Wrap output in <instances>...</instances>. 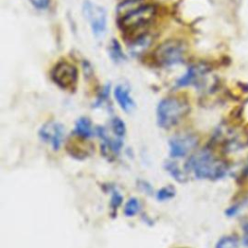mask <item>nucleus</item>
I'll return each mask as SVG.
<instances>
[{
    "label": "nucleus",
    "instance_id": "12",
    "mask_svg": "<svg viewBox=\"0 0 248 248\" xmlns=\"http://www.w3.org/2000/svg\"><path fill=\"white\" fill-rule=\"evenodd\" d=\"M108 51H109V55L113 61L119 63V62H122L123 60H125V55L123 54L122 48H121L119 43L115 39L111 40V42L109 44Z\"/></svg>",
    "mask_w": 248,
    "mask_h": 248
},
{
    "label": "nucleus",
    "instance_id": "13",
    "mask_svg": "<svg viewBox=\"0 0 248 248\" xmlns=\"http://www.w3.org/2000/svg\"><path fill=\"white\" fill-rule=\"evenodd\" d=\"M238 240L233 236L222 237L216 244V248H237Z\"/></svg>",
    "mask_w": 248,
    "mask_h": 248
},
{
    "label": "nucleus",
    "instance_id": "17",
    "mask_svg": "<svg viewBox=\"0 0 248 248\" xmlns=\"http://www.w3.org/2000/svg\"><path fill=\"white\" fill-rule=\"evenodd\" d=\"M30 2L32 3V5L34 7H36L37 9H46L48 7L49 4V0H30Z\"/></svg>",
    "mask_w": 248,
    "mask_h": 248
},
{
    "label": "nucleus",
    "instance_id": "14",
    "mask_svg": "<svg viewBox=\"0 0 248 248\" xmlns=\"http://www.w3.org/2000/svg\"><path fill=\"white\" fill-rule=\"evenodd\" d=\"M111 128L113 133L116 135L117 138L122 139L125 135V124L119 118H113L111 121Z\"/></svg>",
    "mask_w": 248,
    "mask_h": 248
},
{
    "label": "nucleus",
    "instance_id": "5",
    "mask_svg": "<svg viewBox=\"0 0 248 248\" xmlns=\"http://www.w3.org/2000/svg\"><path fill=\"white\" fill-rule=\"evenodd\" d=\"M83 14L88 20L93 34L96 37L104 35L107 26V14L106 11L90 1H85L83 4Z\"/></svg>",
    "mask_w": 248,
    "mask_h": 248
},
{
    "label": "nucleus",
    "instance_id": "8",
    "mask_svg": "<svg viewBox=\"0 0 248 248\" xmlns=\"http://www.w3.org/2000/svg\"><path fill=\"white\" fill-rule=\"evenodd\" d=\"M40 137L51 144L54 150H57L64 139V128L60 123L47 122L39 131Z\"/></svg>",
    "mask_w": 248,
    "mask_h": 248
},
{
    "label": "nucleus",
    "instance_id": "3",
    "mask_svg": "<svg viewBox=\"0 0 248 248\" xmlns=\"http://www.w3.org/2000/svg\"><path fill=\"white\" fill-rule=\"evenodd\" d=\"M188 111L187 104L177 98L170 97L162 100L157 108V123L169 129L175 125Z\"/></svg>",
    "mask_w": 248,
    "mask_h": 248
},
{
    "label": "nucleus",
    "instance_id": "16",
    "mask_svg": "<svg viewBox=\"0 0 248 248\" xmlns=\"http://www.w3.org/2000/svg\"><path fill=\"white\" fill-rule=\"evenodd\" d=\"M173 196H174V190L172 188H170V187H167V188L161 189L158 192V195H157L158 199L161 200V201L162 200H168V199H170V198H171Z\"/></svg>",
    "mask_w": 248,
    "mask_h": 248
},
{
    "label": "nucleus",
    "instance_id": "18",
    "mask_svg": "<svg viewBox=\"0 0 248 248\" xmlns=\"http://www.w3.org/2000/svg\"><path fill=\"white\" fill-rule=\"evenodd\" d=\"M120 202H121V196H119L117 193H114L113 196H112V201H111L112 207H113V208L117 207Z\"/></svg>",
    "mask_w": 248,
    "mask_h": 248
},
{
    "label": "nucleus",
    "instance_id": "9",
    "mask_svg": "<svg viewBox=\"0 0 248 248\" xmlns=\"http://www.w3.org/2000/svg\"><path fill=\"white\" fill-rule=\"evenodd\" d=\"M114 97L117 103L119 104L120 108L125 111H130L135 106L134 101L130 96L129 90L123 85H118L115 87Z\"/></svg>",
    "mask_w": 248,
    "mask_h": 248
},
{
    "label": "nucleus",
    "instance_id": "2",
    "mask_svg": "<svg viewBox=\"0 0 248 248\" xmlns=\"http://www.w3.org/2000/svg\"><path fill=\"white\" fill-rule=\"evenodd\" d=\"M187 166L201 179H218L226 173L227 170L225 163L215 158L208 150L196 153L189 160Z\"/></svg>",
    "mask_w": 248,
    "mask_h": 248
},
{
    "label": "nucleus",
    "instance_id": "10",
    "mask_svg": "<svg viewBox=\"0 0 248 248\" xmlns=\"http://www.w3.org/2000/svg\"><path fill=\"white\" fill-rule=\"evenodd\" d=\"M151 43V38L148 35H140L135 41L132 42L131 46H129V51L134 55H138L141 53L144 49L148 47Z\"/></svg>",
    "mask_w": 248,
    "mask_h": 248
},
{
    "label": "nucleus",
    "instance_id": "1",
    "mask_svg": "<svg viewBox=\"0 0 248 248\" xmlns=\"http://www.w3.org/2000/svg\"><path fill=\"white\" fill-rule=\"evenodd\" d=\"M141 0H126L117 10L119 25L125 31H135L149 24L155 16V8L143 5Z\"/></svg>",
    "mask_w": 248,
    "mask_h": 248
},
{
    "label": "nucleus",
    "instance_id": "11",
    "mask_svg": "<svg viewBox=\"0 0 248 248\" xmlns=\"http://www.w3.org/2000/svg\"><path fill=\"white\" fill-rule=\"evenodd\" d=\"M75 133L81 138H89L92 136L93 129L91 126V122L88 118L80 117L77 122L75 126Z\"/></svg>",
    "mask_w": 248,
    "mask_h": 248
},
{
    "label": "nucleus",
    "instance_id": "15",
    "mask_svg": "<svg viewBox=\"0 0 248 248\" xmlns=\"http://www.w3.org/2000/svg\"><path fill=\"white\" fill-rule=\"evenodd\" d=\"M139 209H140V203L137 199L133 198V199H130L125 204L124 213L127 216H133L139 211Z\"/></svg>",
    "mask_w": 248,
    "mask_h": 248
},
{
    "label": "nucleus",
    "instance_id": "7",
    "mask_svg": "<svg viewBox=\"0 0 248 248\" xmlns=\"http://www.w3.org/2000/svg\"><path fill=\"white\" fill-rule=\"evenodd\" d=\"M198 140L193 135H177L170 140V153L171 157H183L193 150Z\"/></svg>",
    "mask_w": 248,
    "mask_h": 248
},
{
    "label": "nucleus",
    "instance_id": "4",
    "mask_svg": "<svg viewBox=\"0 0 248 248\" xmlns=\"http://www.w3.org/2000/svg\"><path fill=\"white\" fill-rule=\"evenodd\" d=\"M156 61L163 66H173L183 60L184 46L180 41L169 40L161 44L155 50Z\"/></svg>",
    "mask_w": 248,
    "mask_h": 248
},
{
    "label": "nucleus",
    "instance_id": "6",
    "mask_svg": "<svg viewBox=\"0 0 248 248\" xmlns=\"http://www.w3.org/2000/svg\"><path fill=\"white\" fill-rule=\"evenodd\" d=\"M51 77L58 86L67 89L76 84L78 79V71L75 66L68 62H59L53 68Z\"/></svg>",
    "mask_w": 248,
    "mask_h": 248
}]
</instances>
